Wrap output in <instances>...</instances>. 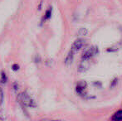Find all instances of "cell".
<instances>
[{"label":"cell","instance_id":"obj_1","mask_svg":"<svg viewBox=\"0 0 122 121\" xmlns=\"http://www.w3.org/2000/svg\"><path fill=\"white\" fill-rule=\"evenodd\" d=\"M18 100L20 105H23V107H30V108L36 107V103L34 100L26 91L22 92L18 95Z\"/></svg>","mask_w":122,"mask_h":121},{"label":"cell","instance_id":"obj_2","mask_svg":"<svg viewBox=\"0 0 122 121\" xmlns=\"http://www.w3.org/2000/svg\"><path fill=\"white\" fill-rule=\"evenodd\" d=\"M98 52V47H92L90 49H88L87 51H86L83 53L82 56V61H88L92 58V57L96 55Z\"/></svg>","mask_w":122,"mask_h":121},{"label":"cell","instance_id":"obj_3","mask_svg":"<svg viewBox=\"0 0 122 121\" xmlns=\"http://www.w3.org/2000/svg\"><path fill=\"white\" fill-rule=\"evenodd\" d=\"M84 43H85V41H83L82 39H77L74 42V43L71 46V50H73L74 52H76V51L80 50L82 47H83Z\"/></svg>","mask_w":122,"mask_h":121},{"label":"cell","instance_id":"obj_4","mask_svg":"<svg viewBox=\"0 0 122 121\" xmlns=\"http://www.w3.org/2000/svg\"><path fill=\"white\" fill-rule=\"evenodd\" d=\"M74 51L71 50L69 52V53H68V55L66 56V59H65V63H66V65H70L72 63L73 61V59H74Z\"/></svg>","mask_w":122,"mask_h":121},{"label":"cell","instance_id":"obj_5","mask_svg":"<svg viewBox=\"0 0 122 121\" xmlns=\"http://www.w3.org/2000/svg\"><path fill=\"white\" fill-rule=\"evenodd\" d=\"M85 86H86V83H83V82H81V83H79V84L77 85L76 88V92L80 95H83Z\"/></svg>","mask_w":122,"mask_h":121},{"label":"cell","instance_id":"obj_6","mask_svg":"<svg viewBox=\"0 0 122 121\" xmlns=\"http://www.w3.org/2000/svg\"><path fill=\"white\" fill-rule=\"evenodd\" d=\"M112 120H116V121L122 120V110H119V111H117L114 115H113Z\"/></svg>","mask_w":122,"mask_h":121},{"label":"cell","instance_id":"obj_7","mask_svg":"<svg viewBox=\"0 0 122 121\" xmlns=\"http://www.w3.org/2000/svg\"><path fill=\"white\" fill-rule=\"evenodd\" d=\"M51 12H52V8H49L48 9H47V11H46L45 15H44L43 18H42V22H43V21H46V20H48L49 18H51Z\"/></svg>","mask_w":122,"mask_h":121},{"label":"cell","instance_id":"obj_8","mask_svg":"<svg viewBox=\"0 0 122 121\" xmlns=\"http://www.w3.org/2000/svg\"><path fill=\"white\" fill-rule=\"evenodd\" d=\"M7 81H8V78H7L6 74H5L4 71H2L1 77H0V81H1V83H3V84H5V83L7 82Z\"/></svg>","mask_w":122,"mask_h":121},{"label":"cell","instance_id":"obj_9","mask_svg":"<svg viewBox=\"0 0 122 121\" xmlns=\"http://www.w3.org/2000/svg\"><path fill=\"white\" fill-rule=\"evenodd\" d=\"M87 33H88V31H87L86 28H81L78 31V34L81 36H86V35H87Z\"/></svg>","mask_w":122,"mask_h":121},{"label":"cell","instance_id":"obj_10","mask_svg":"<svg viewBox=\"0 0 122 121\" xmlns=\"http://www.w3.org/2000/svg\"><path fill=\"white\" fill-rule=\"evenodd\" d=\"M3 90L0 88V105L3 103Z\"/></svg>","mask_w":122,"mask_h":121},{"label":"cell","instance_id":"obj_11","mask_svg":"<svg viewBox=\"0 0 122 121\" xmlns=\"http://www.w3.org/2000/svg\"><path fill=\"white\" fill-rule=\"evenodd\" d=\"M0 120H6V115H4V113L2 111H0Z\"/></svg>","mask_w":122,"mask_h":121},{"label":"cell","instance_id":"obj_12","mask_svg":"<svg viewBox=\"0 0 122 121\" xmlns=\"http://www.w3.org/2000/svg\"><path fill=\"white\" fill-rule=\"evenodd\" d=\"M12 67H13V71H18V68H19V66H18V65H17V64H15V65H13V66H12Z\"/></svg>","mask_w":122,"mask_h":121},{"label":"cell","instance_id":"obj_13","mask_svg":"<svg viewBox=\"0 0 122 121\" xmlns=\"http://www.w3.org/2000/svg\"><path fill=\"white\" fill-rule=\"evenodd\" d=\"M18 83H17V82H14V83H13V89H15V91L18 89Z\"/></svg>","mask_w":122,"mask_h":121},{"label":"cell","instance_id":"obj_14","mask_svg":"<svg viewBox=\"0 0 122 121\" xmlns=\"http://www.w3.org/2000/svg\"><path fill=\"white\" fill-rule=\"evenodd\" d=\"M117 81L118 80L117 79H115L114 81H113V82H112V84H111V86H115V84H116V82H117Z\"/></svg>","mask_w":122,"mask_h":121},{"label":"cell","instance_id":"obj_15","mask_svg":"<svg viewBox=\"0 0 122 121\" xmlns=\"http://www.w3.org/2000/svg\"><path fill=\"white\" fill-rule=\"evenodd\" d=\"M35 61H36V62H39V61H40V59H39V57H37L35 58Z\"/></svg>","mask_w":122,"mask_h":121}]
</instances>
